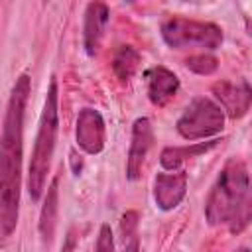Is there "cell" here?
Masks as SVG:
<instances>
[{
	"label": "cell",
	"instance_id": "cell-1",
	"mask_svg": "<svg viewBox=\"0 0 252 252\" xmlns=\"http://www.w3.org/2000/svg\"><path fill=\"white\" fill-rule=\"evenodd\" d=\"M30 77L16 79L0 132V238H8L20 217L22 158H24V118L30 98Z\"/></svg>",
	"mask_w": 252,
	"mask_h": 252
},
{
	"label": "cell",
	"instance_id": "cell-2",
	"mask_svg": "<svg viewBox=\"0 0 252 252\" xmlns=\"http://www.w3.org/2000/svg\"><path fill=\"white\" fill-rule=\"evenodd\" d=\"M205 217L211 226L228 224L240 232L250 220V183L246 163L230 159L219 173L205 203Z\"/></svg>",
	"mask_w": 252,
	"mask_h": 252
},
{
	"label": "cell",
	"instance_id": "cell-3",
	"mask_svg": "<svg viewBox=\"0 0 252 252\" xmlns=\"http://www.w3.org/2000/svg\"><path fill=\"white\" fill-rule=\"evenodd\" d=\"M57 130H59V110H57V81L55 77L49 83V89L45 93L43 110L37 124V134L33 142V152L30 159V173H28V189L33 201L41 197L45 191L47 173L51 167V158L55 152L57 142Z\"/></svg>",
	"mask_w": 252,
	"mask_h": 252
},
{
	"label": "cell",
	"instance_id": "cell-4",
	"mask_svg": "<svg viewBox=\"0 0 252 252\" xmlns=\"http://www.w3.org/2000/svg\"><path fill=\"white\" fill-rule=\"evenodd\" d=\"M161 37L173 49H217L222 43V30L213 22H199L181 16L161 24Z\"/></svg>",
	"mask_w": 252,
	"mask_h": 252
},
{
	"label": "cell",
	"instance_id": "cell-5",
	"mask_svg": "<svg viewBox=\"0 0 252 252\" xmlns=\"http://www.w3.org/2000/svg\"><path fill=\"white\" fill-rule=\"evenodd\" d=\"M224 128L222 108L207 96H197L177 120V132L185 140H205Z\"/></svg>",
	"mask_w": 252,
	"mask_h": 252
},
{
	"label": "cell",
	"instance_id": "cell-6",
	"mask_svg": "<svg viewBox=\"0 0 252 252\" xmlns=\"http://www.w3.org/2000/svg\"><path fill=\"white\" fill-rule=\"evenodd\" d=\"M75 138L77 144L83 152L96 156L104 150L106 142V130H104V120L98 110L94 108H83L77 116V128H75Z\"/></svg>",
	"mask_w": 252,
	"mask_h": 252
},
{
	"label": "cell",
	"instance_id": "cell-7",
	"mask_svg": "<svg viewBox=\"0 0 252 252\" xmlns=\"http://www.w3.org/2000/svg\"><path fill=\"white\" fill-rule=\"evenodd\" d=\"M154 142V130L152 122L148 118H138L132 126V142L128 150V159H126V177L128 179H138L142 173V165L148 158V152Z\"/></svg>",
	"mask_w": 252,
	"mask_h": 252
},
{
	"label": "cell",
	"instance_id": "cell-8",
	"mask_svg": "<svg viewBox=\"0 0 252 252\" xmlns=\"http://www.w3.org/2000/svg\"><path fill=\"white\" fill-rule=\"evenodd\" d=\"M213 93L219 98L222 112H226L230 118H240L250 108L252 91L246 81H240V83L220 81V83L213 85Z\"/></svg>",
	"mask_w": 252,
	"mask_h": 252
},
{
	"label": "cell",
	"instance_id": "cell-9",
	"mask_svg": "<svg viewBox=\"0 0 252 252\" xmlns=\"http://www.w3.org/2000/svg\"><path fill=\"white\" fill-rule=\"evenodd\" d=\"M187 193V173L183 169L173 173H158L154 181V199L161 211L175 209Z\"/></svg>",
	"mask_w": 252,
	"mask_h": 252
},
{
	"label": "cell",
	"instance_id": "cell-10",
	"mask_svg": "<svg viewBox=\"0 0 252 252\" xmlns=\"http://www.w3.org/2000/svg\"><path fill=\"white\" fill-rule=\"evenodd\" d=\"M108 6L102 2H91L85 12V28H83V43L89 55H96L100 41L104 37V30L108 24Z\"/></svg>",
	"mask_w": 252,
	"mask_h": 252
},
{
	"label": "cell",
	"instance_id": "cell-11",
	"mask_svg": "<svg viewBox=\"0 0 252 252\" xmlns=\"http://www.w3.org/2000/svg\"><path fill=\"white\" fill-rule=\"evenodd\" d=\"M146 79H148V96L156 106H165L179 91V79L167 67L158 65L148 69Z\"/></svg>",
	"mask_w": 252,
	"mask_h": 252
},
{
	"label": "cell",
	"instance_id": "cell-12",
	"mask_svg": "<svg viewBox=\"0 0 252 252\" xmlns=\"http://www.w3.org/2000/svg\"><path fill=\"white\" fill-rule=\"evenodd\" d=\"M217 144H219V140H211V142H193V144H189V146H173V148H165V150L161 152L159 161H161V165H163L165 169L175 171V169H179V165H181L185 159L197 158V156L205 154L207 150L215 148Z\"/></svg>",
	"mask_w": 252,
	"mask_h": 252
},
{
	"label": "cell",
	"instance_id": "cell-13",
	"mask_svg": "<svg viewBox=\"0 0 252 252\" xmlns=\"http://www.w3.org/2000/svg\"><path fill=\"white\" fill-rule=\"evenodd\" d=\"M57 209H59V191H57V179H53L45 193V201L39 215V234L45 244H49L53 238L57 224Z\"/></svg>",
	"mask_w": 252,
	"mask_h": 252
},
{
	"label": "cell",
	"instance_id": "cell-14",
	"mask_svg": "<svg viewBox=\"0 0 252 252\" xmlns=\"http://www.w3.org/2000/svg\"><path fill=\"white\" fill-rule=\"evenodd\" d=\"M140 63V53L130 45H120L112 55V71L120 81H130Z\"/></svg>",
	"mask_w": 252,
	"mask_h": 252
},
{
	"label": "cell",
	"instance_id": "cell-15",
	"mask_svg": "<svg viewBox=\"0 0 252 252\" xmlns=\"http://www.w3.org/2000/svg\"><path fill=\"white\" fill-rule=\"evenodd\" d=\"M138 220L140 215L136 211H126L120 217V252H140Z\"/></svg>",
	"mask_w": 252,
	"mask_h": 252
},
{
	"label": "cell",
	"instance_id": "cell-16",
	"mask_svg": "<svg viewBox=\"0 0 252 252\" xmlns=\"http://www.w3.org/2000/svg\"><path fill=\"white\" fill-rule=\"evenodd\" d=\"M185 65H187L189 71H193V73H197V75H211V73L217 71L219 61H217V57H213V55L201 53V55L189 57V59L185 61Z\"/></svg>",
	"mask_w": 252,
	"mask_h": 252
},
{
	"label": "cell",
	"instance_id": "cell-17",
	"mask_svg": "<svg viewBox=\"0 0 252 252\" xmlns=\"http://www.w3.org/2000/svg\"><path fill=\"white\" fill-rule=\"evenodd\" d=\"M94 252H114V240H112V230L108 224H102L96 236Z\"/></svg>",
	"mask_w": 252,
	"mask_h": 252
},
{
	"label": "cell",
	"instance_id": "cell-18",
	"mask_svg": "<svg viewBox=\"0 0 252 252\" xmlns=\"http://www.w3.org/2000/svg\"><path fill=\"white\" fill-rule=\"evenodd\" d=\"M238 252H248V248H240V250H238Z\"/></svg>",
	"mask_w": 252,
	"mask_h": 252
}]
</instances>
